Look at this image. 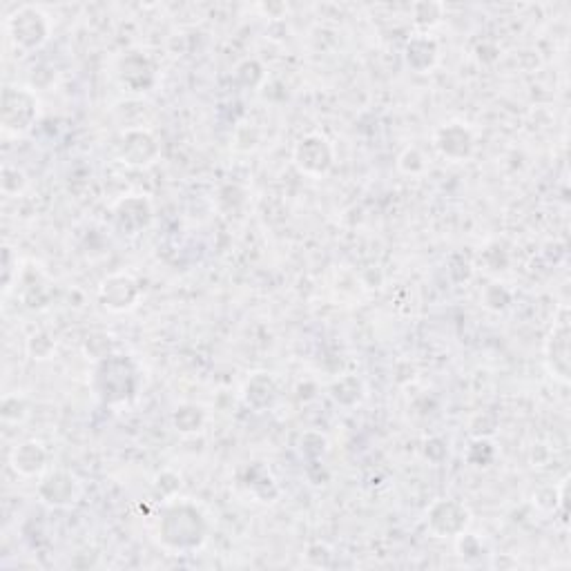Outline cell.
Returning a JSON list of instances; mask_svg holds the SVG:
<instances>
[{"label":"cell","mask_w":571,"mask_h":571,"mask_svg":"<svg viewBox=\"0 0 571 571\" xmlns=\"http://www.w3.org/2000/svg\"><path fill=\"white\" fill-rule=\"evenodd\" d=\"M41 114L38 96L21 85H7L3 92V132L7 137H23Z\"/></svg>","instance_id":"6da1fadb"},{"label":"cell","mask_w":571,"mask_h":571,"mask_svg":"<svg viewBox=\"0 0 571 571\" xmlns=\"http://www.w3.org/2000/svg\"><path fill=\"white\" fill-rule=\"evenodd\" d=\"M50 21L43 9L25 5L7 18V32L12 43L23 52L38 50L50 38Z\"/></svg>","instance_id":"7a4b0ae2"},{"label":"cell","mask_w":571,"mask_h":571,"mask_svg":"<svg viewBox=\"0 0 571 571\" xmlns=\"http://www.w3.org/2000/svg\"><path fill=\"white\" fill-rule=\"evenodd\" d=\"M333 161V145L322 134H308V137L299 139L295 145L297 168L306 174H313V177H324L333 168Z\"/></svg>","instance_id":"3957f363"},{"label":"cell","mask_w":571,"mask_h":571,"mask_svg":"<svg viewBox=\"0 0 571 571\" xmlns=\"http://www.w3.org/2000/svg\"><path fill=\"white\" fill-rule=\"evenodd\" d=\"M545 360L551 377H558L560 382H569V326H567V308H560V319H556L554 331H551Z\"/></svg>","instance_id":"277c9868"},{"label":"cell","mask_w":571,"mask_h":571,"mask_svg":"<svg viewBox=\"0 0 571 571\" xmlns=\"http://www.w3.org/2000/svg\"><path fill=\"white\" fill-rule=\"evenodd\" d=\"M38 498L50 507H72L81 498V485L72 473L54 471L38 485Z\"/></svg>","instance_id":"5b68a950"},{"label":"cell","mask_w":571,"mask_h":571,"mask_svg":"<svg viewBox=\"0 0 571 571\" xmlns=\"http://www.w3.org/2000/svg\"><path fill=\"white\" fill-rule=\"evenodd\" d=\"M435 148H438L447 159L464 161L473 150V137L462 123L453 121L442 125V128L435 132Z\"/></svg>","instance_id":"8992f818"},{"label":"cell","mask_w":571,"mask_h":571,"mask_svg":"<svg viewBox=\"0 0 571 571\" xmlns=\"http://www.w3.org/2000/svg\"><path fill=\"white\" fill-rule=\"evenodd\" d=\"M101 297L110 311H132L139 302V286L130 275H114L105 279Z\"/></svg>","instance_id":"52a82bcc"},{"label":"cell","mask_w":571,"mask_h":571,"mask_svg":"<svg viewBox=\"0 0 571 571\" xmlns=\"http://www.w3.org/2000/svg\"><path fill=\"white\" fill-rule=\"evenodd\" d=\"M9 462H12L14 471L21 473V476H36V473H41L45 469L47 453L41 442L27 440L23 444H18V447L12 451Z\"/></svg>","instance_id":"ba28073f"}]
</instances>
